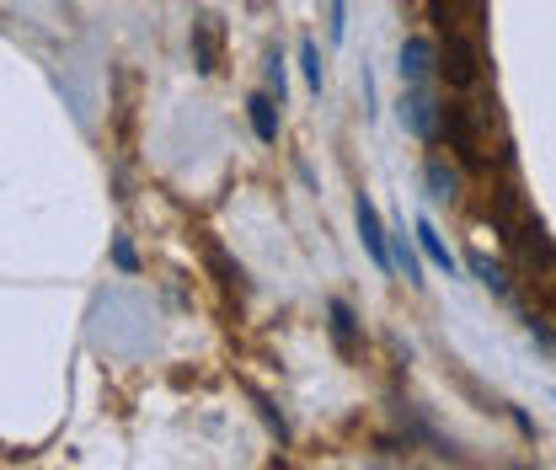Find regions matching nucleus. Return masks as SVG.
Returning a JSON list of instances; mask_svg holds the SVG:
<instances>
[{
    "mask_svg": "<svg viewBox=\"0 0 556 470\" xmlns=\"http://www.w3.org/2000/svg\"><path fill=\"white\" fill-rule=\"evenodd\" d=\"M417 246H423V252H428V262H434L439 273H450V278H455V252L439 241V230L428 225V219H417Z\"/></svg>",
    "mask_w": 556,
    "mask_h": 470,
    "instance_id": "10",
    "label": "nucleus"
},
{
    "mask_svg": "<svg viewBox=\"0 0 556 470\" xmlns=\"http://www.w3.org/2000/svg\"><path fill=\"white\" fill-rule=\"evenodd\" d=\"M471 273L482 278V284L492 289V294H508V273L498 268V262H492L487 252H471Z\"/></svg>",
    "mask_w": 556,
    "mask_h": 470,
    "instance_id": "13",
    "label": "nucleus"
},
{
    "mask_svg": "<svg viewBox=\"0 0 556 470\" xmlns=\"http://www.w3.org/2000/svg\"><path fill=\"white\" fill-rule=\"evenodd\" d=\"M439 129H444L450 150H455L466 166H487V155H482V113H476L471 102H450V107H439Z\"/></svg>",
    "mask_w": 556,
    "mask_h": 470,
    "instance_id": "2",
    "label": "nucleus"
},
{
    "mask_svg": "<svg viewBox=\"0 0 556 470\" xmlns=\"http://www.w3.org/2000/svg\"><path fill=\"white\" fill-rule=\"evenodd\" d=\"M193 65H198V75H209V70H214V38H209V22H198V27H193Z\"/></svg>",
    "mask_w": 556,
    "mask_h": 470,
    "instance_id": "15",
    "label": "nucleus"
},
{
    "mask_svg": "<svg viewBox=\"0 0 556 470\" xmlns=\"http://www.w3.org/2000/svg\"><path fill=\"white\" fill-rule=\"evenodd\" d=\"M268 91L284 102V59H278V54H268Z\"/></svg>",
    "mask_w": 556,
    "mask_h": 470,
    "instance_id": "19",
    "label": "nucleus"
},
{
    "mask_svg": "<svg viewBox=\"0 0 556 470\" xmlns=\"http://www.w3.org/2000/svg\"><path fill=\"white\" fill-rule=\"evenodd\" d=\"M391 262L401 268V278H407V284H423V268H417V252L407 246V225H396V230H391Z\"/></svg>",
    "mask_w": 556,
    "mask_h": 470,
    "instance_id": "11",
    "label": "nucleus"
},
{
    "mask_svg": "<svg viewBox=\"0 0 556 470\" xmlns=\"http://www.w3.org/2000/svg\"><path fill=\"white\" fill-rule=\"evenodd\" d=\"M439 75H444V81H450L455 91H471L476 81H482V38H471V33H444Z\"/></svg>",
    "mask_w": 556,
    "mask_h": 470,
    "instance_id": "3",
    "label": "nucleus"
},
{
    "mask_svg": "<svg viewBox=\"0 0 556 470\" xmlns=\"http://www.w3.org/2000/svg\"><path fill=\"white\" fill-rule=\"evenodd\" d=\"M396 70H401V86H428V75L439 70V49L428 38H407V43H401Z\"/></svg>",
    "mask_w": 556,
    "mask_h": 470,
    "instance_id": "7",
    "label": "nucleus"
},
{
    "mask_svg": "<svg viewBox=\"0 0 556 470\" xmlns=\"http://www.w3.org/2000/svg\"><path fill=\"white\" fill-rule=\"evenodd\" d=\"M327 316H332V337H337V348H353V337H359V321H353L348 300H327Z\"/></svg>",
    "mask_w": 556,
    "mask_h": 470,
    "instance_id": "12",
    "label": "nucleus"
},
{
    "mask_svg": "<svg viewBox=\"0 0 556 470\" xmlns=\"http://www.w3.org/2000/svg\"><path fill=\"white\" fill-rule=\"evenodd\" d=\"M428 22L444 33H471L482 38V22H487V0H428Z\"/></svg>",
    "mask_w": 556,
    "mask_h": 470,
    "instance_id": "4",
    "label": "nucleus"
},
{
    "mask_svg": "<svg viewBox=\"0 0 556 470\" xmlns=\"http://www.w3.org/2000/svg\"><path fill=\"white\" fill-rule=\"evenodd\" d=\"M252 401H257V412H262V422H268V428H273L278 438H289V428H284V417H278V406H273L268 396H257V390H252Z\"/></svg>",
    "mask_w": 556,
    "mask_h": 470,
    "instance_id": "17",
    "label": "nucleus"
},
{
    "mask_svg": "<svg viewBox=\"0 0 556 470\" xmlns=\"http://www.w3.org/2000/svg\"><path fill=\"white\" fill-rule=\"evenodd\" d=\"M300 65H305V81H311V91H321V54H316L311 38L300 43Z\"/></svg>",
    "mask_w": 556,
    "mask_h": 470,
    "instance_id": "16",
    "label": "nucleus"
},
{
    "mask_svg": "<svg viewBox=\"0 0 556 470\" xmlns=\"http://www.w3.org/2000/svg\"><path fill=\"white\" fill-rule=\"evenodd\" d=\"M204 257H209V268L220 273V284H246V273H241V262H230L220 252V241H204Z\"/></svg>",
    "mask_w": 556,
    "mask_h": 470,
    "instance_id": "14",
    "label": "nucleus"
},
{
    "mask_svg": "<svg viewBox=\"0 0 556 470\" xmlns=\"http://www.w3.org/2000/svg\"><path fill=\"white\" fill-rule=\"evenodd\" d=\"M278 107H284V102H278L273 91H252V97H246V118H252V129H257L262 145H273V139H278Z\"/></svg>",
    "mask_w": 556,
    "mask_h": 470,
    "instance_id": "8",
    "label": "nucleus"
},
{
    "mask_svg": "<svg viewBox=\"0 0 556 470\" xmlns=\"http://www.w3.org/2000/svg\"><path fill=\"white\" fill-rule=\"evenodd\" d=\"M343 33H348V0H332V38L343 43Z\"/></svg>",
    "mask_w": 556,
    "mask_h": 470,
    "instance_id": "20",
    "label": "nucleus"
},
{
    "mask_svg": "<svg viewBox=\"0 0 556 470\" xmlns=\"http://www.w3.org/2000/svg\"><path fill=\"white\" fill-rule=\"evenodd\" d=\"M401 123H407V134L417 139H434L439 129V102L428 86H401Z\"/></svg>",
    "mask_w": 556,
    "mask_h": 470,
    "instance_id": "6",
    "label": "nucleus"
},
{
    "mask_svg": "<svg viewBox=\"0 0 556 470\" xmlns=\"http://www.w3.org/2000/svg\"><path fill=\"white\" fill-rule=\"evenodd\" d=\"M353 219H359L364 252L375 257V268H396V262H391V230L380 225V209H375V198H369V193H359V203H353Z\"/></svg>",
    "mask_w": 556,
    "mask_h": 470,
    "instance_id": "5",
    "label": "nucleus"
},
{
    "mask_svg": "<svg viewBox=\"0 0 556 470\" xmlns=\"http://www.w3.org/2000/svg\"><path fill=\"white\" fill-rule=\"evenodd\" d=\"M423 187H428V198H434V203H455V198H460L455 166H450V161H439V155L423 166Z\"/></svg>",
    "mask_w": 556,
    "mask_h": 470,
    "instance_id": "9",
    "label": "nucleus"
},
{
    "mask_svg": "<svg viewBox=\"0 0 556 470\" xmlns=\"http://www.w3.org/2000/svg\"><path fill=\"white\" fill-rule=\"evenodd\" d=\"M508 241V252L519 257V273L530 278V289H535V300L556 310V241L546 235V225H540L535 214H524L514 230L503 235Z\"/></svg>",
    "mask_w": 556,
    "mask_h": 470,
    "instance_id": "1",
    "label": "nucleus"
},
{
    "mask_svg": "<svg viewBox=\"0 0 556 470\" xmlns=\"http://www.w3.org/2000/svg\"><path fill=\"white\" fill-rule=\"evenodd\" d=\"M113 262H118V268H123V273H139V257H134V246H129V241H123V235H118V241H113Z\"/></svg>",
    "mask_w": 556,
    "mask_h": 470,
    "instance_id": "18",
    "label": "nucleus"
}]
</instances>
